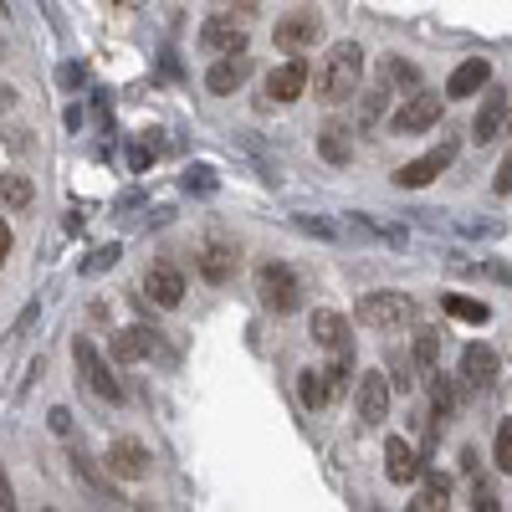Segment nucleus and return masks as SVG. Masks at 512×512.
<instances>
[{"instance_id":"nucleus-1","label":"nucleus","mask_w":512,"mask_h":512,"mask_svg":"<svg viewBox=\"0 0 512 512\" xmlns=\"http://www.w3.org/2000/svg\"><path fill=\"white\" fill-rule=\"evenodd\" d=\"M359 77H364V47L359 41H333L318 62V103L338 108L359 93Z\"/></svg>"},{"instance_id":"nucleus-2","label":"nucleus","mask_w":512,"mask_h":512,"mask_svg":"<svg viewBox=\"0 0 512 512\" xmlns=\"http://www.w3.org/2000/svg\"><path fill=\"white\" fill-rule=\"evenodd\" d=\"M246 31H251V6H216L200 26V47L205 52H246Z\"/></svg>"},{"instance_id":"nucleus-3","label":"nucleus","mask_w":512,"mask_h":512,"mask_svg":"<svg viewBox=\"0 0 512 512\" xmlns=\"http://www.w3.org/2000/svg\"><path fill=\"white\" fill-rule=\"evenodd\" d=\"M256 297H262V308L287 318L303 308V282H297V272L287 262H267L262 272H256Z\"/></svg>"},{"instance_id":"nucleus-4","label":"nucleus","mask_w":512,"mask_h":512,"mask_svg":"<svg viewBox=\"0 0 512 512\" xmlns=\"http://www.w3.org/2000/svg\"><path fill=\"white\" fill-rule=\"evenodd\" d=\"M272 41H277V52L303 57V52H313L318 41H323V16H318L313 6H297V11H287V16L272 26Z\"/></svg>"},{"instance_id":"nucleus-5","label":"nucleus","mask_w":512,"mask_h":512,"mask_svg":"<svg viewBox=\"0 0 512 512\" xmlns=\"http://www.w3.org/2000/svg\"><path fill=\"white\" fill-rule=\"evenodd\" d=\"M410 318H415V303L405 292H369V297H359V323L374 328V333H400Z\"/></svg>"},{"instance_id":"nucleus-6","label":"nucleus","mask_w":512,"mask_h":512,"mask_svg":"<svg viewBox=\"0 0 512 512\" xmlns=\"http://www.w3.org/2000/svg\"><path fill=\"white\" fill-rule=\"evenodd\" d=\"M390 395H395L390 374H379V369H364V374H359V384H354V405H359V431H379V425L390 420Z\"/></svg>"},{"instance_id":"nucleus-7","label":"nucleus","mask_w":512,"mask_h":512,"mask_svg":"<svg viewBox=\"0 0 512 512\" xmlns=\"http://www.w3.org/2000/svg\"><path fill=\"white\" fill-rule=\"evenodd\" d=\"M349 384V359H333L328 369H303L297 374V395H303L308 410H328Z\"/></svg>"},{"instance_id":"nucleus-8","label":"nucleus","mask_w":512,"mask_h":512,"mask_svg":"<svg viewBox=\"0 0 512 512\" xmlns=\"http://www.w3.org/2000/svg\"><path fill=\"white\" fill-rule=\"evenodd\" d=\"M72 359H77V369H82V384L98 395V400H123V384L113 379V369H108V359L98 354V344L93 338H72Z\"/></svg>"},{"instance_id":"nucleus-9","label":"nucleus","mask_w":512,"mask_h":512,"mask_svg":"<svg viewBox=\"0 0 512 512\" xmlns=\"http://www.w3.org/2000/svg\"><path fill=\"white\" fill-rule=\"evenodd\" d=\"M308 333H313V344H318L323 354H333V359H349V354H354V328H349L344 313L318 308V313L308 318Z\"/></svg>"},{"instance_id":"nucleus-10","label":"nucleus","mask_w":512,"mask_h":512,"mask_svg":"<svg viewBox=\"0 0 512 512\" xmlns=\"http://www.w3.org/2000/svg\"><path fill=\"white\" fill-rule=\"evenodd\" d=\"M195 267H200V277H205L210 287H226V282L236 277V267H241V251H236V241H226V236H210V241L195 251Z\"/></svg>"},{"instance_id":"nucleus-11","label":"nucleus","mask_w":512,"mask_h":512,"mask_svg":"<svg viewBox=\"0 0 512 512\" xmlns=\"http://www.w3.org/2000/svg\"><path fill=\"white\" fill-rule=\"evenodd\" d=\"M436 123H441V93H425V88H415L390 118L395 134H425V128H436Z\"/></svg>"},{"instance_id":"nucleus-12","label":"nucleus","mask_w":512,"mask_h":512,"mask_svg":"<svg viewBox=\"0 0 512 512\" xmlns=\"http://www.w3.org/2000/svg\"><path fill=\"white\" fill-rule=\"evenodd\" d=\"M451 159H456V139H441V149H425L420 159L400 164V169H395V185H400V190H425Z\"/></svg>"},{"instance_id":"nucleus-13","label":"nucleus","mask_w":512,"mask_h":512,"mask_svg":"<svg viewBox=\"0 0 512 512\" xmlns=\"http://www.w3.org/2000/svg\"><path fill=\"white\" fill-rule=\"evenodd\" d=\"M308 77H313L308 57H287L282 67L267 72V93H262V103H297V98H303V88H308Z\"/></svg>"},{"instance_id":"nucleus-14","label":"nucleus","mask_w":512,"mask_h":512,"mask_svg":"<svg viewBox=\"0 0 512 512\" xmlns=\"http://www.w3.org/2000/svg\"><path fill=\"white\" fill-rule=\"evenodd\" d=\"M149 446L144 441H134V436H123V441H113L108 446V472L118 477V482H144L149 477Z\"/></svg>"},{"instance_id":"nucleus-15","label":"nucleus","mask_w":512,"mask_h":512,"mask_svg":"<svg viewBox=\"0 0 512 512\" xmlns=\"http://www.w3.org/2000/svg\"><path fill=\"white\" fill-rule=\"evenodd\" d=\"M246 77H251V52H226V57L210 62V72H205V93L231 98Z\"/></svg>"},{"instance_id":"nucleus-16","label":"nucleus","mask_w":512,"mask_h":512,"mask_svg":"<svg viewBox=\"0 0 512 512\" xmlns=\"http://www.w3.org/2000/svg\"><path fill=\"white\" fill-rule=\"evenodd\" d=\"M507 113H512V103H507V93L502 88H482V108H477V118H472V139L477 144H492L497 134H502V123H507Z\"/></svg>"},{"instance_id":"nucleus-17","label":"nucleus","mask_w":512,"mask_h":512,"mask_svg":"<svg viewBox=\"0 0 512 512\" xmlns=\"http://www.w3.org/2000/svg\"><path fill=\"white\" fill-rule=\"evenodd\" d=\"M144 292L154 297L159 308H180V303H185V272H180L175 262H154V267L144 272Z\"/></svg>"},{"instance_id":"nucleus-18","label":"nucleus","mask_w":512,"mask_h":512,"mask_svg":"<svg viewBox=\"0 0 512 512\" xmlns=\"http://www.w3.org/2000/svg\"><path fill=\"white\" fill-rule=\"evenodd\" d=\"M384 477H390L395 487H410L415 477H425V461L415 456V446H410L405 436L384 441Z\"/></svg>"},{"instance_id":"nucleus-19","label":"nucleus","mask_w":512,"mask_h":512,"mask_svg":"<svg viewBox=\"0 0 512 512\" xmlns=\"http://www.w3.org/2000/svg\"><path fill=\"white\" fill-rule=\"evenodd\" d=\"M492 82V62L487 57H466L451 77H446V98H477Z\"/></svg>"},{"instance_id":"nucleus-20","label":"nucleus","mask_w":512,"mask_h":512,"mask_svg":"<svg viewBox=\"0 0 512 512\" xmlns=\"http://www.w3.org/2000/svg\"><path fill=\"white\" fill-rule=\"evenodd\" d=\"M108 354H113L118 364H139V359L159 354V333H154V328H123V333H113Z\"/></svg>"},{"instance_id":"nucleus-21","label":"nucleus","mask_w":512,"mask_h":512,"mask_svg":"<svg viewBox=\"0 0 512 512\" xmlns=\"http://www.w3.org/2000/svg\"><path fill=\"white\" fill-rule=\"evenodd\" d=\"M497 374H502V359H497L487 344H472V349L461 354V379L472 384V390H492Z\"/></svg>"},{"instance_id":"nucleus-22","label":"nucleus","mask_w":512,"mask_h":512,"mask_svg":"<svg viewBox=\"0 0 512 512\" xmlns=\"http://www.w3.org/2000/svg\"><path fill=\"white\" fill-rule=\"evenodd\" d=\"M318 154H323L328 164H349V159H354V128L338 123V118L323 123V128H318Z\"/></svg>"},{"instance_id":"nucleus-23","label":"nucleus","mask_w":512,"mask_h":512,"mask_svg":"<svg viewBox=\"0 0 512 512\" xmlns=\"http://www.w3.org/2000/svg\"><path fill=\"white\" fill-rule=\"evenodd\" d=\"M410 359H415V369L431 379L436 369H441V333L436 328H415V338H410Z\"/></svg>"},{"instance_id":"nucleus-24","label":"nucleus","mask_w":512,"mask_h":512,"mask_svg":"<svg viewBox=\"0 0 512 512\" xmlns=\"http://www.w3.org/2000/svg\"><path fill=\"white\" fill-rule=\"evenodd\" d=\"M441 308H446L456 323H472V328H487V323H492V308L477 303V297H456V292H446V297H441Z\"/></svg>"},{"instance_id":"nucleus-25","label":"nucleus","mask_w":512,"mask_h":512,"mask_svg":"<svg viewBox=\"0 0 512 512\" xmlns=\"http://www.w3.org/2000/svg\"><path fill=\"white\" fill-rule=\"evenodd\" d=\"M379 82H384V88H420V67L415 62H405V57H384L379 62Z\"/></svg>"},{"instance_id":"nucleus-26","label":"nucleus","mask_w":512,"mask_h":512,"mask_svg":"<svg viewBox=\"0 0 512 512\" xmlns=\"http://www.w3.org/2000/svg\"><path fill=\"white\" fill-rule=\"evenodd\" d=\"M31 200H36V190L26 175H0V210H26Z\"/></svg>"},{"instance_id":"nucleus-27","label":"nucleus","mask_w":512,"mask_h":512,"mask_svg":"<svg viewBox=\"0 0 512 512\" xmlns=\"http://www.w3.org/2000/svg\"><path fill=\"white\" fill-rule=\"evenodd\" d=\"M446 497H451V487H446V477H436V472H425V487L415 492V512H436V507H446Z\"/></svg>"},{"instance_id":"nucleus-28","label":"nucleus","mask_w":512,"mask_h":512,"mask_svg":"<svg viewBox=\"0 0 512 512\" xmlns=\"http://www.w3.org/2000/svg\"><path fill=\"white\" fill-rule=\"evenodd\" d=\"M492 461L502 466V472H512V420L497 425V441H492Z\"/></svg>"},{"instance_id":"nucleus-29","label":"nucleus","mask_w":512,"mask_h":512,"mask_svg":"<svg viewBox=\"0 0 512 512\" xmlns=\"http://www.w3.org/2000/svg\"><path fill=\"white\" fill-rule=\"evenodd\" d=\"M390 369H395V379H390V384H395L400 395H410V390H415V379H410V374H415V359H400V354H390Z\"/></svg>"},{"instance_id":"nucleus-30","label":"nucleus","mask_w":512,"mask_h":512,"mask_svg":"<svg viewBox=\"0 0 512 512\" xmlns=\"http://www.w3.org/2000/svg\"><path fill=\"white\" fill-rule=\"evenodd\" d=\"M118 256H123L118 246H98V251L88 256V262H82V272H88V277H98V272H108V267L118 262Z\"/></svg>"},{"instance_id":"nucleus-31","label":"nucleus","mask_w":512,"mask_h":512,"mask_svg":"<svg viewBox=\"0 0 512 512\" xmlns=\"http://www.w3.org/2000/svg\"><path fill=\"white\" fill-rule=\"evenodd\" d=\"M472 507H477V512H497L502 502H497V492H492V487H482V482H477V487H472Z\"/></svg>"},{"instance_id":"nucleus-32","label":"nucleus","mask_w":512,"mask_h":512,"mask_svg":"<svg viewBox=\"0 0 512 512\" xmlns=\"http://www.w3.org/2000/svg\"><path fill=\"white\" fill-rule=\"evenodd\" d=\"M292 226H297V231H308V236H338V226H328V221H313V216H297Z\"/></svg>"},{"instance_id":"nucleus-33","label":"nucleus","mask_w":512,"mask_h":512,"mask_svg":"<svg viewBox=\"0 0 512 512\" xmlns=\"http://www.w3.org/2000/svg\"><path fill=\"white\" fill-rule=\"evenodd\" d=\"M185 190H216V175L200 164V169H190V175H185Z\"/></svg>"},{"instance_id":"nucleus-34","label":"nucleus","mask_w":512,"mask_h":512,"mask_svg":"<svg viewBox=\"0 0 512 512\" xmlns=\"http://www.w3.org/2000/svg\"><path fill=\"white\" fill-rule=\"evenodd\" d=\"M492 190H497V195H512V154L497 164V180H492Z\"/></svg>"},{"instance_id":"nucleus-35","label":"nucleus","mask_w":512,"mask_h":512,"mask_svg":"<svg viewBox=\"0 0 512 512\" xmlns=\"http://www.w3.org/2000/svg\"><path fill=\"white\" fill-rule=\"evenodd\" d=\"M16 507V492H11V477H6V466H0V512H11Z\"/></svg>"},{"instance_id":"nucleus-36","label":"nucleus","mask_w":512,"mask_h":512,"mask_svg":"<svg viewBox=\"0 0 512 512\" xmlns=\"http://www.w3.org/2000/svg\"><path fill=\"white\" fill-rule=\"evenodd\" d=\"M47 420H52V431H57V436H67V431H72V415H67L62 405H57V410H52Z\"/></svg>"},{"instance_id":"nucleus-37","label":"nucleus","mask_w":512,"mask_h":512,"mask_svg":"<svg viewBox=\"0 0 512 512\" xmlns=\"http://www.w3.org/2000/svg\"><path fill=\"white\" fill-rule=\"evenodd\" d=\"M62 88H82V67H77V62L62 67Z\"/></svg>"},{"instance_id":"nucleus-38","label":"nucleus","mask_w":512,"mask_h":512,"mask_svg":"<svg viewBox=\"0 0 512 512\" xmlns=\"http://www.w3.org/2000/svg\"><path fill=\"white\" fill-rule=\"evenodd\" d=\"M16 108V88H11V82H0V113H11Z\"/></svg>"},{"instance_id":"nucleus-39","label":"nucleus","mask_w":512,"mask_h":512,"mask_svg":"<svg viewBox=\"0 0 512 512\" xmlns=\"http://www.w3.org/2000/svg\"><path fill=\"white\" fill-rule=\"evenodd\" d=\"M6 256H11V226L0 221V267H6Z\"/></svg>"}]
</instances>
